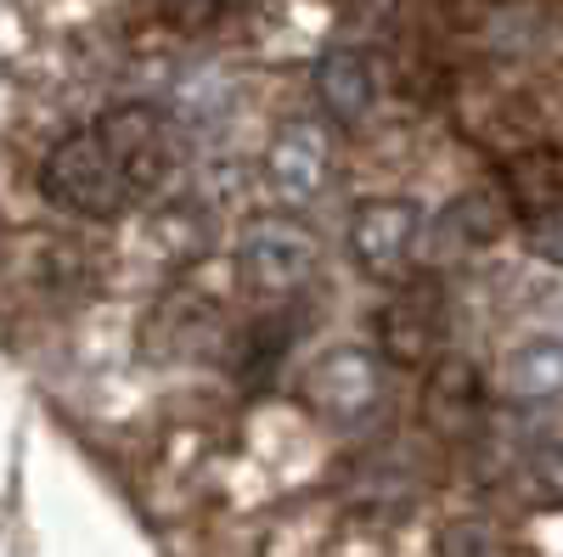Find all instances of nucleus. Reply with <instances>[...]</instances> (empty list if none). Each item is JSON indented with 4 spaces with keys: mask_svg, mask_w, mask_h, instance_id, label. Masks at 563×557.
<instances>
[{
    "mask_svg": "<svg viewBox=\"0 0 563 557\" xmlns=\"http://www.w3.org/2000/svg\"><path fill=\"white\" fill-rule=\"evenodd\" d=\"M40 192L52 198L57 209L79 214V220H119L130 203H141L135 180L119 158V147L108 142L102 124L74 130L45 153L40 164Z\"/></svg>",
    "mask_w": 563,
    "mask_h": 557,
    "instance_id": "1",
    "label": "nucleus"
},
{
    "mask_svg": "<svg viewBox=\"0 0 563 557\" xmlns=\"http://www.w3.org/2000/svg\"><path fill=\"white\" fill-rule=\"evenodd\" d=\"M384 355H372L361 344H339V349H327L305 366V405L321 416V423H333V428H355L366 423L372 411H378L384 400Z\"/></svg>",
    "mask_w": 563,
    "mask_h": 557,
    "instance_id": "2",
    "label": "nucleus"
},
{
    "mask_svg": "<svg viewBox=\"0 0 563 557\" xmlns=\"http://www.w3.org/2000/svg\"><path fill=\"white\" fill-rule=\"evenodd\" d=\"M316 237H310V225L299 220H282V214H260L243 225V237H238V270H243V282L265 299H288L299 293L310 276H316Z\"/></svg>",
    "mask_w": 563,
    "mask_h": 557,
    "instance_id": "3",
    "label": "nucleus"
},
{
    "mask_svg": "<svg viewBox=\"0 0 563 557\" xmlns=\"http://www.w3.org/2000/svg\"><path fill=\"white\" fill-rule=\"evenodd\" d=\"M445 338V282L440 276H411L400 293L378 310V355L389 366H434Z\"/></svg>",
    "mask_w": 563,
    "mask_h": 557,
    "instance_id": "4",
    "label": "nucleus"
},
{
    "mask_svg": "<svg viewBox=\"0 0 563 557\" xmlns=\"http://www.w3.org/2000/svg\"><path fill=\"white\" fill-rule=\"evenodd\" d=\"M417 231H422L417 203L372 198L350 214V259L366 276H378V282H400L406 265H411V248H417Z\"/></svg>",
    "mask_w": 563,
    "mask_h": 557,
    "instance_id": "5",
    "label": "nucleus"
},
{
    "mask_svg": "<svg viewBox=\"0 0 563 557\" xmlns=\"http://www.w3.org/2000/svg\"><path fill=\"white\" fill-rule=\"evenodd\" d=\"M97 124L108 130V142L119 147V158H124V169H130V180H135V192H141V198L158 192V186L175 175V164H180V142H175V124H169L158 108H147V102H124V108L102 113Z\"/></svg>",
    "mask_w": 563,
    "mask_h": 557,
    "instance_id": "6",
    "label": "nucleus"
},
{
    "mask_svg": "<svg viewBox=\"0 0 563 557\" xmlns=\"http://www.w3.org/2000/svg\"><path fill=\"white\" fill-rule=\"evenodd\" d=\"M327 175H333V142H327V130L310 124V119H288L271 147H265V180L282 203H316L327 192Z\"/></svg>",
    "mask_w": 563,
    "mask_h": 557,
    "instance_id": "7",
    "label": "nucleus"
},
{
    "mask_svg": "<svg viewBox=\"0 0 563 557\" xmlns=\"http://www.w3.org/2000/svg\"><path fill=\"white\" fill-rule=\"evenodd\" d=\"M485 416V378L474 360L462 355H445L429 366V378H422V423L445 439H467L479 428Z\"/></svg>",
    "mask_w": 563,
    "mask_h": 557,
    "instance_id": "8",
    "label": "nucleus"
},
{
    "mask_svg": "<svg viewBox=\"0 0 563 557\" xmlns=\"http://www.w3.org/2000/svg\"><path fill=\"white\" fill-rule=\"evenodd\" d=\"M310 85H316V102L327 108V119H339V124H361L372 102H378V74H372L366 52H355V45L321 52L310 68Z\"/></svg>",
    "mask_w": 563,
    "mask_h": 557,
    "instance_id": "9",
    "label": "nucleus"
},
{
    "mask_svg": "<svg viewBox=\"0 0 563 557\" xmlns=\"http://www.w3.org/2000/svg\"><path fill=\"white\" fill-rule=\"evenodd\" d=\"M496 389L507 400H519V405L558 400L563 394V344L558 338H536V344L507 349V360L496 371Z\"/></svg>",
    "mask_w": 563,
    "mask_h": 557,
    "instance_id": "10",
    "label": "nucleus"
},
{
    "mask_svg": "<svg viewBox=\"0 0 563 557\" xmlns=\"http://www.w3.org/2000/svg\"><path fill=\"white\" fill-rule=\"evenodd\" d=\"M507 214H512V198H507V192H474V198H462V203L445 214V225H462V231H456L462 243H496L501 225H507Z\"/></svg>",
    "mask_w": 563,
    "mask_h": 557,
    "instance_id": "11",
    "label": "nucleus"
},
{
    "mask_svg": "<svg viewBox=\"0 0 563 557\" xmlns=\"http://www.w3.org/2000/svg\"><path fill=\"white\" fill-rule=\"evenodd\" d=\"M288 321V315H282ZM276 315H265V321H254L249 327V338H243V371L249 378H265V371L288 355V344H294V327H282Z\"/></svg>",
    "mask_w": 563,
    "mask_h": 557,
    "instance_id": "12",
    "label": "nucleus"
},
{
    "mask_svg": "<svg viewBox=\"0 0 563 557\" xmlns=\"http://www.w3.org/2000/svg\"><path fill=\"white\" fill-rule=\"evenodd\" d=\"M519 225H525V248H530L536 259H547V265H563V192H558L552 203L530 209Z\"/></svg>",
    "mask_w": 563,
    "mask_h": 557,
    "instance_id": "13",
    "label": "nucleus"
},
{
    "mask_svg": "<svg viewBox=\"0 0 563 557\" xmlns=\"http://www.w3.org/2000/svg\"><path fill=\"white\" fill-rule=\"evenodd\" d=\"M536 479H541L552 495H563V434H547V439L536 445Z\"/></svg>",
    "mask_w": 563,
    "mask_h": 557,
    "instance_id": "14",
    "label": "nucleus"
}]
</instances>
